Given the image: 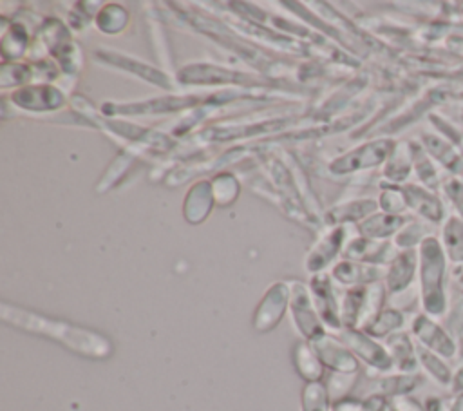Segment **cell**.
I'll return each instance as SVG.
<instances>
[{
  "label": "cell",
  "mask_w": 463,
  "mask_h": 411,
  "mask_svg": "<svg viewBox=\"0 0 463 411\" xmlns=\"http://www.w3.org/2000/svg\"><path fill=\"white\" fill-rule=\"evenodd\" d=\"M0 317L4 322L11 324L22 331L52 339L81 357L107 358L114 351L112 342L105 335H101L94 330H89V328H83V326H78V324H72L67 320L52 319V317L25 310L22 306L2 302Z\"/></svg>",
  "instance_id": "obj_1"
},
{
  "label": "cell",
  "mask_w": 463,
  "mask_h": 411,
  "mask_svg": "<svg viewBox=\"0 0 463 411\" xmlns=\"http://www.w3.org/2000/svg\"><path fill=\"white\" fill-rule=\"evenodd\" d=\"M239 98V92L235 91H226L221 94H208V96H199V94H190V96H163L156 100H146V101H136V103H105L103 112L109 116L114 114H165V112H175L183 110L186 107H195L199 103L210 105V103H224L228 100Z\"/></svg>",
  "instance_id": "obj_2"
},
{
  "label": "cell",
  "mask_w": 463,
  "mask_h": 411,
  "mask_svg": "<svg viewBox=\"0 0 463 411\" xmlns=\"http://www.w3.org/2000/svg\"><path fill=\"white\" fill-rule=\"evenodd\" d=\"M288 284H289V315L298 335L304 337V340L307 342H313L318 337L326 335L327 330L317 313L309 286H306L300 281H289Z\"/></svg>",
  "instance_id": "obj_3"
},
{
  "label": "cell",
  "mask_w": 463,
  "mask_h": 411,
  "mask_svg": "<svg viewBox=\"0 0 463 411\" xmlns=\"http://www.w3.org/2000/svg\"><path fill=\"white\" fill-rule=\"evenodd\" d=\"M288 308H289V284L284 281L273 282L255 308L253 320H251L253 330L257 333L271 331L273 328L279 326Z\"/></svg>",
  "instance_id": "obj_4"
},
{
  "label": "cell",
  "mask_w": 463,
  "mask_h": 411,
  "mask_svg": "<svg viewBox=\"0 0 463 411\" xmlns=\"http://www.w3.org/2000/svg\"><path fill=\"white\" fill-rule=\"evenodd\" d=\"M307 286H309L317 313L324 322L326 330L338 333L344 326H342V315H340V302L333 288V277L326 272L311 275Z\"/></svg>",
  "instance_id": "obj_5"
},
{
  "label": "cell",
  "mask_w": 463,
  "mask_h": 411,
  "mask_svg": "<svg viewBox=\"0 0 463 411\" xmlns=\"http://www.w3.org/2000/svg\"><path fill=\"white\" fill-rule=\"evenodd\" d=\"M335 337L340 339L353 351V355L362 358L367 366H371V368H374L378 371L391 369V366H392L391 353H387L385 348L380 346L364 330L342 328L338 333H335Z\"/></svg>",
  "instance_id": "obj_6"
},
{
  "label": "cell",
  "mask_w": 463,
  "mask_h": 411,
  "mask_svg": "<svg viewBox=\"0 0 463 411\" xmlns=\"http://www.w3.org/2000/svg\"><path fill=\"white\" fill-rule=\"evenodd\" d=\"M177 80L181 83L190 85H210V83H233V85H251L259 83V78L232 71L226 67H215V65H186L177 72Z\"/></svg>",
  "instance_id": "obj_7"
},
{
  "label": "cell",
  "mask_w": 463,
  "mask_h": 411,
  "mask_svg": "<svg viewBox=\"0 0 463 411\" xmlns=\"http://www.w3.org/2000/svg\"><path fill=\"white\" fill-rule=\"evenodd\" d=\"M317 351L318 358L333 373H358V360L353 351L335 335H322L317 340L309 342Z\"/></svg>",
  "instance_id": "obj_8"
},
{
  "label": "cell",
  "mask_w": 463,
  "mask_h": 411,
  "mask_svg": "<svg viewBox=\"0 0 463 411\" xmlns=\"http://www.w3.org/2000/svg\"><path fill=\"white\" fill-rule=\"evenodd\" d=\"M297 123V118H277V119H268V121H259V123H248V125H222V127H208L199 134L203 141H228L233 138H255L259 134H268V132H277L280 129L291 127Z\"/></svg>",
  "instance_id": "obj_9"
},
{
  "label": "cell",
  "mask_w": 463,
  "mask_h": 411,
  "mask_svg": "<svg viewBox=\"0 0 463 411\" xmlns=\"http://www.w3.org/2000/svg\"><path fill=\"white\" fill-rule=\"evenodd\" d=\"M11 101L20 109H29L33 112H51L65 105V96L60 89L49 83H36L22 87L13 92Z\"/></svg>",
  "instance_id": "obj_10"
},
{
  "label": "cell",
  "mask_w": 463,
  "mask_h": 411,
  "mask_svg": "<svg viewBox=\"0 0 463 411\" xmlns=\"http://www.w3.org/2000/svg\"><path fill=\"white\" fill-rule=\"evenodd\" d=\"M94 60H98L103 65H114L119 71H127V72L137 74L143 80H146L148 83H154L157 87H163V89H172L174 87V83L170 81V78L163 71H157V69H154V67H150V65H146L143 62L128 58V56L121 54L119 51L98 49L94 53Z\"/></svg>",
  "instance_id": "obj_11"
},
{
  "label": "cell",
  "mask_w": 463,
  "mask_h": 411,
  "mask_svg": "<svg viewBox=\"0 0 463 411\" xmlns=\"http://www.w3.org/2000/svg\"><path fill=\"white\" fill-rule=\"evenodd\" d=\"M389 147H391L389 141L367 143V145H364L356 150H351L345 156H340L335 161H331L329 170L333 174H347V172H353V170L374 167L385 158Z\"/></svg>",
  "instance_id": "obj_12"
},
{
  "label": "cell",
  "mask_w": 463,
  "mask_h": 411,
  "mask_svg": "<svg viewBox=\"0 0 463 411\" xmlns=\"http://www.w3.org/2000/svg\"><path fill=\"white\" fill-rule=\"evenodd\" d=\"M344 234H345V228L336 226V228L329 230L318 243H315V246L309 250V253L306 257V263H304L306 270L309 273H313V275L324 273V270L338 255L340 246L344 243Z\"/></svg>",
  "instance_id": "obj_13"
},
{
  "label": "cell",
  "mask_w": 463,
  "mask_h": 411,
  "mask_svg": "<svg viewBox=\"0 0 463 411\" xmlns=\"http://www.w3.org/2000/svg\"><path fill=\"white\" fill-rule=\"evenodd\" d=\"M213 203H215V199H213L212 183L204 181V179L194 183L184 197V205H183L184 219L190 225L203 223L208 217Z\"/></svg>",
  "instance_id": "obj_14"
},
{
  "label": "cell",
  "mask_w": 463,
  "mask_h": 411,
  "mask_svg": "<svg viewBox=\"0 0 463 411\" xmlns=\"http://www.w3.org/2000/svg\"><path fill=\"white\" fill-rule=\"evenodd\" d=\"M291 360L295 366V371L306 380V382H318L324 377L326 366L318 358L317 351L307 340H298L293 346Z\"/></svg>",
  "instance_id": "obj_15"
},
{
  "label": "cell",
  "mask_w": 463,
  "mask_h": 411,
  "mask_svg": "<svg viewBox=\"0 0 463 411\" xmlns=\"http://www.w3.org/2000/svg\"><path fill=\"white\" fill-rule=\"evenodd\" d=\"M331 277L335 282L344 284V286H362L365 282L376 281L378 279V272L371 266H364V264H356V263H349V261H342L338 263L333 270H331Z\"/></svg>",
  "instance_id": "obj_16"
},
{
  "label": "cell",
  "mask_w": 463,
  "mask_h": 411,
  "mask_svg": "<svg viewBox=\"0 0 463 411\" xmlns=\"http://www.w3.org/2000/svg\"><path fill=\"white\" fill-rule=\"evenodd\" d=\"M302 411H333V400L322 380L306 382L300 397Z\"/></svg>",
  "instance_id": "obj_17"
},
{
  "label": "cell",
  "mask_w": 463,
  "mask_h": 411,
  "mask_svg": "<svg viewBox=\"0 0 463 411\" xmlns=\"http://www.w3.org/2000/svg\"><path fill=\"white\" fill-rule=\"evenodd\" d=\"M128 24V13L118 4L105 5L96 16V27L107 34L121 33Z\"/></svg>",
  "instance_id": "obj_18"
},
{
  "label": "cell",
  "mask_w": 463,
  "mask_h": 411,
  "mask_svg": "<svg viewBox=\"0 0 463 411\" xmlns=\"http://www.w3.org/2000/svg\"><path fill=\"white\" fill-rule=\"evenodd\" d=\"M0 85L2 89H9L13 85H22L27 81H36L38 83V67L29 65V63H13V65H4L0 72Z\"/></svg>",
  "instance_id": "obj_19"
},
{
  "label": "cell",
  "mask_w": 463,
  "mask_h": 411,
  "mask_svg": "<svg viewBox=\"0 0 463 411\" xmlns=\"http://www.w3.org/2000/svg\"><path fill=\"white\" fill-rule=\"evenodd\" d=\"M414 333H416L427 346L434 348L436 351L445 353V355L450 353V351H449V349H450V348H449V340H447V337L443 335V331H441L438 326H434L430 320H427L425 317L416 319V322H414Z\"/></svg>",
  "instance_id": "obj_20"
},
{
  "label": "cell",
  "mask_w": 463,
  "mask_h": 411,
  "mask_svg": "<svg viewBox=\"0 0 463 411\" xmlns=\"http://www.w3.org/2000/svg\"><path fill=\"white\" fill-rule=\"evenodd\" d=\"M212 190H213V199L219 206H226L230 203L235 201V197L239 196V181L232 176V174H219L215 176V179L212 181Z\"/></svg>",
  "instance_id": "obj_21"
},
{
  "label": "cell",
  "mask_w": 463,
  "mask_h": 411,
  "mask_svg": "<svg viewBox=\"0 0 463 411\" xmlns=\"http://www.w3.org/2000/svg\"><path fill=\"white\" fill-rule=\"evenodd\" d=\"M374 205L369 203V201H354V203H349V205H344V206H335L331 208L327 214H326V221L327 223H333L336 226H340V223L344 221H349V219H358L362 215H365L367 212H371Z\"/></svg>",
  "instance_id": "obj_22"
},
{
  "label": "cell",
  "mask_w": 463,
  "mask_h": 411,
  "mask_svg": "<svg viewBox=\"0 0 463 411\" xmlns=\"http://www.w3.org/2000/svg\"><path fill=\"white\" fill-rule=\"evenodd\" d=\"M403 322V317L396 310H383L376 315V319L364 330L371 337H385L387 333L400 328Z\"/></svg>",
  "instance_id": "obj_23"
},
{
  "label": "cell",
  "mask_w": 463,
  "mask_h": 411,
  "mask_svg": "<svg viewBox=\"0 0 463 411\" xmlns=\"http://www.w3.org/2000/svg\"><path fill=\"white\" fill-rule=\"evenodd\" d=\"M356 377H358V373H331L329 380L326 382V387L329 391L333 404L347 397V393L351 391V387L356 382Z\"/></svg>",
  "instance_id": "obj_24"
},
{
  "label": "cell",
  "mask_w": 463,
  "mask_h": 411,
  "mask_svg": "<svg viewBox=\"0 0 463 411\" xmlns=\"http://www.w3.org/2000/svg\"><path fill=\"white\" fill-rule=\"evenodd\" d=\"M412 275V263L409 261V257L402 255L391 268L389 277H387V286L391 292H398L403 286H407L409 279Z\"/></svg>",
  "instance_id": "obj_25"
},
{
  "label": "cell",
  "mask_w": 463,
  "mask_h": 411,
  "mask_svg": "<svg viewBox=\"0 0 463 411\" xmlns=\"http://www.w3.org/2000/svg\"><path fill=\"white\" fill-rule=\"evenodd\" d=\"M387 344H389V349L392 351V357L398 360L400 368H407V366L414 364L412 348H411L407 335H392Z\"/></svg>",
  "instance_id": "obj_26"
},
{
  "label": "cell",
  "mask_w": 463,
  "mask_h": 411,
  "mask_svg": "<svg viewBox=\"0 0 463 411\" xmlns=\"http://www.w3.org/2000/svg\"><path fill=\"white\" fill-rule=\"evenodd\" d=\"M333 411H373L367 400H358V398H342L333 404Z\"/></svg>",
  "instance_id": "obj_27"
},
{
  "label": "cell",
  "mask_w": 463,
  "mask_h": 411,
  "mask_svg": "<svg viewBox=\"0 0 463 411\" xmlns=\"http://www.w3.org/2000/svg\"><path fill=\"white\" fill-rule=\"evenodd\" d=\"M420 355H421V360H423L425 368H429V371H430L434 377H438V378H441V380H447V369L443 368V364L439 366V362H436V360H434L429 353H425V351H421Z\"/></svg>",
  "instance_id": "obj_28"
},
{
  "label": "cell",
  "mask_w": 463,
  "mask_h": 411,
  "mask_svg": "<svg viewBox=\"0 0 463 411\" xmlns=\"http://www.w3.org/2000/svg\"><path fill=\"white\" fill-rule=\"evenodd\" d=\"M394 411H423L414 400L407 397H398L394 398Z\"/></svg>",
  "instance_id": "obj_29"
}]
</instances>
